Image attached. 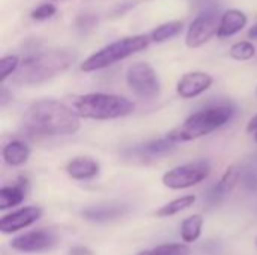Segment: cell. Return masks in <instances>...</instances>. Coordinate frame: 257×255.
Returning a JSON list of instances; mask_svg holds the SVG:
<instances>
[{"instance_id":"obj_1","label":"cell","mask_w":257,"mask_h":255,"mask_svg":"<svg viewBox=\"0 0 257 255\" xmlns=\"http://www.w3.org/2000/svg\"><path fill=\"white\" fill-rule=\"evenodd\" d=\"M80 116L56 99H39L30 104L26 114V129L36 135H74L80 129Z\"/></svg>"},{"instance_id":"obj_2","label":"cell","mask_w":257,"mask_h":255,"mask_svg":"<svg viewBox=\"0 0 257 255\" xmlns=\"http://www.w3.org/2000/svg\"><path fill=\"white\" fill-rule=\"evenodd\" d=\"M74 53L65 48L32 53L21 60L20 68L14 75V81L24 86L45 83L66 71L74 63Z\"/></svg>"},{"instance_id":"obj_3","label":"cell","mask_w":257,"mask_h":255,"mask_svg":"<svg viewBox=\"0 0 257 255\" xmlns=\"http://www.w3.org/2000/svg\"><path fill=\"white\" fill-rule=\"evenodd\" d=\"M233 114H235V108L227 104L203 108L187 117L181 126L169 132V137L178 144L197 140L224 126L227 122L232 120Z\"/></svg>"},{"instance_id":"obj_4","label":"cell","mask_w":257,"mask_h":255,"mask_svg":"<svg viewBox=\"0 0 257 255\" xmlns=\"http://www.w3.org/2000/svg\"><path fill=\"white\" fill-rule=\"evenodd\" d=\"M134 104L117 95L110 93H87L74 102V110L81 119L111 120L133 114Z\"/></svg>"},{"instance_id":"obj_5","label":"cell","mask_w":257,"mask_h":255,"mask_svg":"<svg viewBox=\"0 0 257 255\" xmlns=\"http://www.w3.org/2000/svg\"><path fill=\"white\" fill-rule=\"evenodd\" d=\"M151 38L145 35H137V36H128L119 41H114L108 44L107 47L101 48L99 51L93 53L90 57H87L81 63V71L83 72H93L99 71L104 68H108L136 53L143 51L148 48Z\"/></svg>"},{"instance_id":"obj_6","label":"cell","mask_w":257,"mask_h":255,"mask_svg":"<svg viewBox=\"0 0 257 255\" xmlns=\"http://www.w3.org/2000/svg\"><path fill=\"white\" fill-rule=\"evenodd\" d=\"M211 174L208 161H194L169 170L163 176V185L169 189H187L202 183Z\"/></svg>"},{"instance_id":"obj_7","label":"cell","mask_w":257,"mask_h":255,"mask_svg":"<svg viewBox=\"0 0 257 255\" xmlns=\"http://www.w3.org/2000/svg\"><path fill=\"white\" fill-rule=\"evenodd\" d=\"M126 83L131 90L143 99H154L160 95L161 90L157 72L146 62H137L128 68Z\"/></svg>"},{"instance_id":"obj_8","label":"cell","mask_w":257,"mask_h":255,"mask_svg":"<svg viewBox=\"0 0 257 255\" xmlns=\"http://www.w3.org/2000/svg\"><path fill=\"white\" fill-rule=\"evenodd\" d=\"M220 20L221 17L217 8H208L202 11L188 27L187 36H185L187 47L197 48L206 44L214 35L218 33Z\"/></svg>"},{"instance_id":"obj_9","label":"cell","mask_w":257,"mask_h":255,"mask_svg":"<svg viewBox=\"0 0 257 255\" xmlns=\"http://www.w3.org/2000/svg\"><path fill=\"white\" fill-rule=\"evenodd\" d=\"M56 236L48 230H33L29 233H23L11 240V248L26 254L44 252L51 249L56 245Z\"/></svg>"},{"instance_id":"obj_10","label":"cell","mask_w":257,"mask_h":255,"mask_svg":"<svg viewBox=\"0 0 257 255\" xmlns=\"http://www.w3.org/2000/svg\"><path fill=\"white\" fill-rule=\"evenodd\" d=\"M42 216V209L39 206H27L11 212L0 219V231L3 234L17 233L23 228L30 227Z\"/></svg>"},{"instance_id":"obj_11","label":"cell","mask_w":257,"mask_h":255,"mask_svg":"<svg viewBox=\"0 0 257 255\" xmlns=\"http://www.w3.org/2000/svg\"><path fill=\"white\" fill-rule=\"evenodd\" d=\"M214 78L206 72H188L181 77L176 92L182 99H193L206 92L212 86Z\"/></svg>"},{"instance_id":"obj_12","label":"cell","mask_w":257,"mask_h":255,"mask_svg":"<svg viewBox=\"0 0 257 255\" xmlns=\"http://www.w3.org/2000/svg\"><path fill=\"white\" fill-rule=\"evenodd\" d=\"M178 146L176 141H173L169 135L164 138H158V140H152L148 141L136 149L131 150L133 155H136L140 159H152V158H160L164 156L167 153H170L172 150H175Z\"/></svg>"},{"instance_id":"obj_13","label":"cell","mask_w":257,"mask_h":255,"mask_svg":"<svg viewBox=\"0 0 257 255\" xmlns=\"http://www.w3.org/2000/svg\"><path fill=\"white\" fill-rule=\"evenodd\" d=\"M128 213V207L123 204H98L90 206L81 212L83 218L92 222H107L122 218Z\"/></svg>"},{"instance_id":"obj_14","label":"cell","mask_w":257,"mask_h":255,"mask_svg":"<svg viewBox=\"0 0 257 255\" xmlns=\"http://www.w3.org/2000/svg\"><path fill=\"white\" fill-rule=\"evenodd\" d=\"M99 162L92 158H75L68 162L66 173L75 180H89L98 176Z\"/></svg>"},{"instance_id":"obj_15","label":"cell","mask_w":257,"mask_h":255,"mask_svg":"<svg viewBox=\"0 0 257 255\" xmlns=\"http://www.w3.org/2000/svg\"><path fill=\"white\" fill-rule=\"evenodd\" d=\"M247 24V15L238 9H229L221 15L218 26V38H230L241 32Z\"/></svg>"},{"instance_id":"obj_16","label":"cell","mask_w":257,"mask_h":255,"mask_svg":"<svg viewBox=\"0 0 257 255\" xmlns=\"http://www.w3.org/2000/svg\"><path fill=\"white\" fill-rule=\"evenodd\" d=\"M2 156H3V161L11 165V167H20L23 164L27 162L29 156H30V149L29 146L21 141V140H14V141H9L3 150H2Z\"/></svg>"},{"instance_id":"obj_17","label":"cell","mask_w":257,"mask_h":255,"mask_svg":"<svg viewBox=\"0 0 257 255\" xmlns=\"http://www.w3.org/2000/svg\"><path fill=\"white\" fill-rule=\"evenodd\" d=\"M239 179H241V168L238 165H230L224 171V174L220 177L217 185L214 186V189L211 192V197L214 200H221L223 197L229 195L233 191V188L238 185Z\"/></svg>"},{"instance_id":"obj_18","label":"cell","mask_w":257,"mask_h":255,"mask_svg":"<svg viewBox=\"0 0 257 255\" xmlns=\"http://www.w3.org/2000/svg\"><path fill=\"white\" fill-rule=\"evenodd\" d=\"M26 198V183H17L12 186H3L0 189V210L18 206Z\"/></svg>"},{"instance_id":"obj_19","label":"cell","mask_w":257,"mask_h":255,"mask_svg":"<svg viewBox=\"0 0 257 255\" xmlns=\"http://www.w3.org/2000/svg\"><path fill=\"white\" fill-rule=\"evenodd\" d=\"M203 228V216L202 215H191L185 218L181 224V239L185 243H193L199 240Z\"/></svg>"},{"instance_id":"obj_20","label":"cell","mask_w":257,"mask_h":255,"mask_svg":"<svg viewBox=\"0 0 257 255\" xmlns=\"http://www.w3.org/2000/svg\"><path fill=\"white\" fill-rule=\"evenodd\" d=\"M196 203V195L190 194V195H184L181 198H176L164 206H161L157 212H155V216L157 218H170L173 215H178L187 209H190L193 204Z\"/></svg>"},{"instance_id":"obj_21","label":"cell","mask_w":257,"mask_h":255,"mask_svg":"<svg viewBox=\"0 0 257 255\" xmlns=\"http://www.w3.org/2000/svg\"><path fill=\"white\" fill-rule=\"evenodd\" d=\"M184 29V23L182 21H170V23H166V24H161L160 27H157L155 30H152L151 33V41L157 42V44H161L164 41H169L172 38H175L176 35H179Z\"/></svg>"},{"instance_id":"obj_22","label":"cell","mask_w":257,"mask_h":255,"mask_svg":"<svg viewBox=\"0 0 257 255\" xmlns=\"http://www.w3.org/2000/svg\"><path fill=\"white\" fill-rule=\"evenodd\" d=\"M190 249L185 243H166L152 249L142 251L137 255H188Z\"/></svg>"},{"instance_id":"obj_23","label":"cell","mask_w":257,"mask_h":255,"mask_svg":"<svg viewBox=\"0 0 257 255\" xmlns=\"http://www.w3.org/2000/svg\"><path fill=\"white\" fill-rule=\"evenodd\" d=\"M256 54V47L251 42L242 41V42H236L230 47L229 50V56L235 60L244 62V60H250L253 59Z\"/></svg>"},{"instance_id":"obj_24","label":"cell","mask_w":257,"mask_h":255,"mask_svg":"<svg viewBox=\"0 0 257 255\" xmlns=\"http://www.w3.org/2000/svg\"><path fill=\"white\" fill-rule=\"evenodd\" d=\"M20 57L18 56H5L0 60V81L3 83L9 75L15 74L20 68Z\"/></svg>"},{"instance_id":"obj_25","label":"cell","mask_w":257,"mask_h":255,"mask_svg":"<svg viewBox=\"0 0 257 255\" xmlns=\"http://www.w3.org/2000/svg\"><path fill=\"white\" fill-rule=\"evenodd\" d=\"M54 14H56V8H54L53 5H50V3H44V5L38 6V8L32 12V18H33V20L42 21V20L51 18Z\"/></svg>"},{"instance_id":"obj_26","label":"cell","mask_w":257,"mask_h":255,"mask_svg":"<svg viewBox=\"0 0 257 255\" xmlns=\"http://www.w3.org/2000/svg\"><path fill=\"white\" fill-rule=\"evenodd\" d=\"M95 23H96V17H95V15L84 14L83 17H80V18H78L77 26H78L80 29H89V27H92Z\"/></svg>"},{"instance_id":"obj_27","label":"cell","mask_w":257,"mask_h":255,"mask_svg":"<svg viewBox=\"0 0 257 255\" xmlns=\"http://www.w3.org/2000/svg\"><path fill=\"white\" fill-rule=\"evenodd\" d=\"M244 183L250 191H257V176L254 173H248L244 177Z\"/></svg>"},{"instance_id":"obj_28","label":"cell","mask_w":257,"mask_h":255,"mask_svg":"<svg viewBox=\"0 0 257 255\" xmlns=\"http://www.w3.org/2000/svg\"><path fill=\"white\" fill-rule=\"evenodd\" d=\"M68 255H95L92 249L86 248V246H74L69 249Z\"/></svg>"},{"instance_id":"obj_29","label":"cell","mask_w":257,"mask_h":255,"mask_svg":"<svg viewBox=\"0 0 257 255\" xmlns=\"http://www.w3.org/2000/svg\"><path fill=\"white\" fill-rule=\"evenodd\" d=\"M11 99H12V95H11L5 87H2V90H0V105H2V107H6V104H8Z\"/></svg>"},{"instance_id":"obj_30","label":"cell","mask_w":257,"mask_h":255,"mask_svg":"<svg viewBox=\"0 0 257 255\" xmlns=\"http://www.w3.org/2000/svg\"><path fill=\"white\" fill-rule=\"evenodd\" d=\"M247 132L248 134H256L257 132V114L254 117H251V120L247 125Z\"/></svg>"},{"instance_id":"obj_31","label":"cell","mask_w":257,"mask_h":255,"mask_svg":"<svg viewBox=\"0 0 257 255\" xmlns=\"http://www.w3.org/2000/svg\"><path fill=\"white\" fill-rule=\"evenodd\" d=\"M248 38H251V39H257V24H254V26L250 29V32H248Z\"/></svg>"},{"instance_id":"obj_32","label":"cell","mask_w":257,"mask_h":255,"mask_svg":"<svg viewBox=\"0 0 257 255\" xmlns=\"http://www.w3.org/2000/svg\"><path fill=\"white\" fill-rule=\"evenodd\" d=\"M254 140H256V141H257V132H256V134H254Z\"/></svg>"},{"instance_id":"obj_33","label":"cell","mask_w":257,"mask_h":255,"mask_svg":"<svg viewBox=\"0 0 257 255\" xmlns=\"http://www.w3.org/2000/svg\"><path fill=\"white\" fill-rule=\"evenodd\" d=\"M256 246H257V239H256Z\"/></svg>"}]
</instances>
